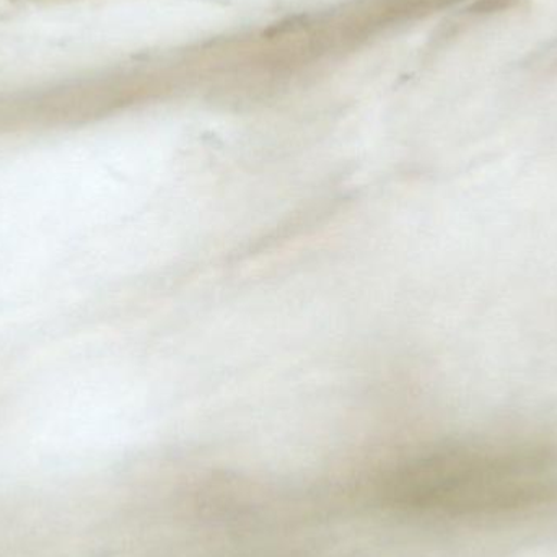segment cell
<instances>
[{
  "label": "cell",
  "mask_w": 557,
  "mask_h": 557,
  "mask_svg": "<svg viewBox=\"0 0 557 557\" xmlns=\"http://www.w3.org/2000/svg\"><path fill=\"white\" fill-rule=\"evenodd\" d=\"M512 2L513 0H480V2L474 3L473 10L480 13L497 12V10L512 5Z\"/></svg>",
  "instance_id": "cell-1"
},
{
  "label": "cell",
  "mask_w": 557,
  "mask_h": 557,
  "mask_svg": "<svg viewBox=\"0 0 557 557\" xmlns=\"http://www.w3.org/2000/svg\"><path fill=\"white\" fill-rule=\"evenodd\" d=\"M108 549H110V546H108ZM110 557H111V553H110Z\"/></svg>",
  "instance_id": "cell-2"
}]
</instances>
